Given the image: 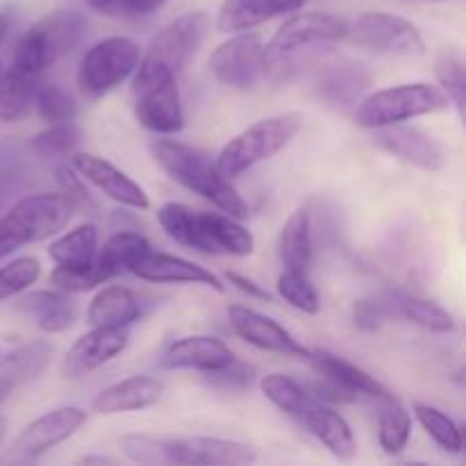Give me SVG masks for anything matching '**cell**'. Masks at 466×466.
Returning a JSON list of instances; mask_svg holds the SVG:
<instances>
[{
  "label": "cell",
  "instance_id": "cell-25",
  "mask_svg": "<svg viewBox=\"0 0 466 466\" xmlns=\"http://www.w3.org/2000/svg\"><path fill=\"white\" fill-rule=\"evenodd\" d=\"M18 309L35 319L44 335H59L77 321V305L59 289L30 291L18 300Z\"/></svg>",
  "mask_w": 466,
  "mask_h": 466
},
{
  "label": "cell",
  "instance_id": "cell-36",
  "mask_svg": "<svg viewBox=\"0 0 466 466\" xmlns=\"http://www.w3.org/2000/svg\"><path fill=\"white\" fill-rule=\"evenodd\" d=\"M148 250L150 244L144 235L123 230L109 237L107 244L98 250V258L112 268L114 278H116L121 276V273H130L132 264H135L141 255L148 253Z\"/></svg>",
  "mask_w": 466,
  "mask_h": 466
},
{
  "label": "cell",
  "instance_id": "cell-20",
  "mask_svg": "<svg viewBox=\"0 0 466 466\" xmlns=\"http://www.w3.org/2000/svg\"><path fill=\"white\" fill-rule=\"evenodd\" d=\"M235 353L226 341L212 335H189L171 341L162 353V367L171 371L212 373L235 362Z\"/></svg>",
  "mask_w": 466,
  "mask_h": 466
},
{
  "label": "cell",
  "instance_id": "cell-18",
  "mask_svg": "<svg viewBox=\"0 0 466 466\" xmlns=\"http://www.w3.org/2000/svg\"><path fill=\"white\" fill-rule=\"evenodd\" d=\"M130 273L139 280L153 282V285H200L209 287L218 294L226 291L221 278L209 271V268L189 262L185 258H177V255L159 253V250L153 248L132 264Z\"/></svg>",
  "mask_w": 466,
  "mask_h": 466
},
{
  "label": "cell",
  "instance_id": "cell-45",
  "mask_svg": "<svg viewBox=\"0 0 466 466\" xmlns=\"http://www.w3.org/2000/svg\"><path fill=\"white\" fill-rule=\"evenodd\" d=\"M385 321H390L387 317L385 300H382V294L369 296V299H362L355 303L353 308V323L364 332L378 330Z\"/></svg>",
  "mask_w": 466,
  "mask_h": 466
},
{
  "label": "cell",
  "instance_id": "cell-55",
  "mask_svg": "<svg viewBox=\"0 0 466 466\" xmlns=\"http://www.w3.org/2000/svg\"><path fill=\"white\" fill-rule=\"evenodd\" d=\"M5 435H7V419L0 417V446H3Z\"/></svg>",
  "mask_w": 466,
  "mask_h": 466
},
{
  "label": "cell",
  "instance_id": "cell-37",
  "mask_svg": "<svg viewBox=\"0 0 466 466\" xmlns=\"http://www.w3.org/2000/svg\"><path fill=\"white\" fill-rule=\"evenodd\" d=\"M118 449H121V453L135 464H177L176 440H159V437L150 435H126L118 441Z\"/></svg>",
  "mask_w": 466,
  "mask_h": 466
},
{
  "label": "cell",
  "instance_id": "cell-23",
  "mask_svg": "<svg viewBox=\"0 0 466 466\" xmlns=\"http://www.w3.org/2000/svg\"><path fill=\"white\" fill-rule=\"evenodd\" d=\"M144 314L139 296L121 285L103 287L86 305V323L91 328H130Z\"/></svg>",
  "mask_w": 466,
  "mask_h": 466
},
{
  "label": "cell",
  "instance_id": "cell-29",
  "mask_svg": "<svg viewBox=\"0 0 466 466\" xmlns=\"http://www.w3.org/2000/svg\"><path fill=\"white\" fill-rule=\"evenodd\" d=\"M378 403H380V412H378V441H380V449L387 455H400L408 449L410 435H412V417L394 394L378 400Z\"/></svg>",
  "mask_w": 466,
  "mask_h": 466
},
{
  "label": "cell",
  "instance_id": "cell-1",
  "mask_svg": "<svg viewBox=\"0 0 466 466\" xmlns=\"http://www.w3.org/2000/svg\"><path fill=\"white\" fill-rule=\"evenodd\" d=\"M150 155L155 164L167 173L171 180L209 200L218 212L230 214L235 218L248 217V205L241 198L232 182L217 168L214 159L200 148L177 139H150Z\"/></svg>",
  "mask_w": 466,
  "mask_h": 466
},
{
  "label": "cell",
  "instance_id": "cell-44",
  "mask_svg": "<svg viewBox=\"0 0 466 466\" xmlns=\"http://www.w3.org/2000/svg\"><path fill=\"white\" fill-rule=\"evenodd\" d=\"M50 353H53V346L46 344V341H32V344H25L23 353L18 355L16 362L12 364L14 369V380H30V378H36L48 364Z\"/></svg>",
  "mask_w": 466,
  "mask_h": 466
},
{
  "label": "cell",
  "instance_id": "cell-32",
  "mask_svg": "<svg viewBox=\"0 0 466 466\" xmlns=\"http://www.w3.org/2000/svg\"><path fill=\"white\" fill-rule=\"evenodd\" d=\"M369 86V76L360 64H335L319 80L323 98L337 105H355Z\"/></svg>",
  "mask_w": 466,
  "mask_h": 466
},
{
  "label": "cell",
  "instance_id": "cell-31",
  "mask_svg": "<svg viewBox=\"0 0 466 466\" xmlns=\"http://www.w3.org/2000/svg\"><path fill=\"white\" fill-rule=\"evenodd\" d=\"M259 390H262L264 399L268 403L276 405L280 412L289 414V417L300 419L314 403L317 396L309 394L299 380L285 376V373H268L259 380Z\"/></svg>",
  "mask_w": 466,
  "mask_h": 466
},
{
  "label": "cell",
  "instance_id": "cell-14",
  "mask_svg": "<svg viewBox=\"0 0 466 466\" xmlns=\"http://www.w3.org/2000/svg\"><path fill=\"white\" fill-rule=\"evenodd\" d=\"M226 312L232 332L239 339H244L246 344L267 350V353L285 355V358H309V349H305L276 319L267 317V314L258 312L253 308H246V305H228Z\"/></svg>",
  "mask_w": 466,
  "mask_h": 466
},
{
  "label": "cell",
  "instance_id": "cell-5",
  "mask_svg": "<svg viewBox=\"0 0 466 466\" xmlns=\"http://www.w3.org/2000/svg\"><path fill=\"white\" fill-rule=\"evenodd\" d=\"M451 107L449 96L440 85L410 82V85L387 86L358 100L355 123L364 130L408 123L419 116H431Z\"/></svg>",
  "mask_w": 466,
  "mask_h": 466
},
{
  "label": "cell",
  "instance_id": "cell-2",
  "mask_svg": "<svg viewBox=\"0 0 466 466\" xmlns=\"http://www.w3.org/2000/svg\"><path fill=\"white\" fill-rule=\"evenodd\" d=\"M157 223L177 244L208 255L248 258L255 253V237L239 218L223 212H196L182 203H164Z\"/></svg>",
  "mask_w": 466,
  "mask_h": 466
},
{
  "label": "cell",
  "instance_id": "cell-26",
  "mask_svg": "<svg viewBox=\"0 0 466 466\" xmlns=\"http://www.w3.org/2000/svg\"><path fill=\"white\" fill-rule=\"evenodd\" d=\"M335 458L339 460H353L358 455V440H355L353 431H350L349 421L341 417L337 410L330 405L314 403L303 417L299 419Z\"/></svg>",
  "mask_w": 466,
  "mask_h": 466
},
{
  "label": "cell",
  "instance_id": "cell-9",
  "mask_svg": "<svg viewBox=\"0 0 466 466\" xmlns=\"http://www.w3.org/2000/svg\"><path fill=\"white\" fill-rule=\"evenodd\" d=\"M346 39L360 48L396 57H421L426 55V39L421 30L399 14L367 12L349 25Z\"/></svg>",
  "mask_w": 466,
  "mask_h": 466
},
{
  "label": "cell",
  "instance_id": "cell-17",
  "mask_svg": "<svg viewBox=\"0 0 466 466\" xmlns=\"http://www.w3.org/2000/svg\"><path fill=\"white\" fill-rule=\"evenodd\" d=\"M135 116L141 127L155 135H177L185 127L177 76L164 77L155 85L135 91Z\"/></svg>",
  "mask_w": 466,
  "mask_h": 466
},
{
  "label": "cell",
  "instance_id": "cell-27",
  "mask_svg": "<svg viewBox=\"0 0 466 466\" xmlns=\"http://www.w3.org/2000/svg\"><path fill=\"white\" fill-rule=\"evenodd\" d=\"M278 253H280L282 267L287 271L309 273L312 267V217L308 209H296L280 230L278 239Z\"/></svg>",
  "mask_w": 466,
  "mask_h": 466
},
{
  "label": "cell",
  "instance_id": "cell-33",
  "mask_svg": "<svg viewBox=\"0 0 466 466\" xmlns=\"http://www.w3.org/2000/svg\"><path fill=\"white\" fill-rule=\"evenodd\" d=\"M48 255L55 264L91 262L98 255V230L94 223H82V226L59 235L48 246Z\"/></svg>",
  "mask_w": 466,
  "mask_h": 466
},
{
  "label": "cell",
  "instance_id": "cell-38",
  "mask_svg": "<svg viewBox=\"0 0 466 466\" xmlns=\"http://www.w3.org/2000/svg\"><path fill=\"white\" fill-rule=\"evenodd\" d=\"M82 139H85V132L73 121L53 123L46 130H41L39 135H35L30 146L41 159H57L76 153L80 148Z\"/></svg>",
  "mask_w": 466,
  "mask_h": 466
},
{
  "label": "cell",
  "instance_id": "cell-22",
  "mask_svg": "<svg viewBox=\"0 0 466 466\" xmlns=\"http://www.w3.org/2000/svg\"><path fill=\"white\" fill-rule=\"evenodd\" d=\"M177 464L241 466L258 462V451L244 441L221 437H185L176 440Z\"/></svg>",
  "mask_w": 466,
  "mask_h": 466
},
{
  "label": "cell",
  "instance_id": "cell-15",
  "mask_svg": "<svg viewBox=\"0 0 466 466\" xmlns=\"http://www.w3.org/2000/svg\"><path fill=\"white\" fill-rule=\"evenodd\" d=\"M68 164L76 168L82 180L94 185L96 189L103 191L107 198L116 200L118 205L139 209V212L150 209V198L144 187L132 180L130 176H126L121 168L114 167L109 159L94 153H85V150H76L73 155H68Z\"/></svg>",
  "mask_w": 466,
  "mask_h": 466
},
{
  "label": "cell",
  "instance_id": "cell-53",
  "mask_svg": "<svg viewBox=\"0 0 466 466\" xmlns=\"http://www.w3.org/2000/svg\"><path fill=\"white\" fill-rule=\"evenodd\" d=\"M80 464H116V460L109 458V455H85V458L77 460Z\"/></svg>",
  "mask_w": 466,
  "mask_h": 466
},
{
  "label": "cell",
  "instance_id": "cell-7",
  "mask_svg": "<svg viewBox=\"0 0 466 466\" xmlns=\"http://www.w3.org/2000/svg\"><path fill=\"white\" fill-rule=\"evenodd\" d=\"M86 21L76 9H55L39 21L32 23L30 30L21 36L14 50V66L30 73H44L55 62L71 53L85 35Z\"/></svg>",
  "mask_w": 466,
  "mask_h": 466
},
{
  "label": "cell",
  "instance_id": "cell-24",
  "mask_svg": "<svg viewBox=\"0 0 466 466\" xmlns=\"http://www.w3.org/2000/svg\"><path fill=\"white\" fill-rule=\"evenodd\" d=\"M382 300H385L390 319H400V321H408L428 332H440V335L453 332L458 328L453 314L437 305L435 300L403 294V291H385Z\"/></svg>",
  "mask_w": 466,
  "mask_h": 466
},
{
  "label": "cell",
  "instance_id": "cell-54",
  "mask_svg": "<svg viewBox=\"0 0 466 466\" xmlns=\"http://www.w3.org/2000/svg\"><path fill=\"white\" fill-rule=\"evenodd\" d=\"M7 30H9V16L7 14H0V44H3Z\"/></svg>",
  "mask_w": 466,
  "mask_h": 466
},
{
  "label": "cell",
  "instance_id": "cell-4",
  "mask_svg": "<svg viewBox=\"0 0 466 466\" xmlns=\"http://www.w3.org/2000/svg\"><path fill=\"white\" fill-rule=\"evenodd\" d=\"M300 127H303L300 114L289 112L262 118V121L253 123L239 135L232 137L218 150L214 164L221 171V176H226L228 180H235V177L244 176L253 167L276 157L280 150H285L296 139Z\"/></svg>",
  "mask_w": 466,
  "mask_h": 466
},
{
  "label": "cell",
  "instance_id": "cell-46",
  "mask_svg": "<svg viewBox=\"0 0 466 466\" xmlns=\"http://www.w3.org/2000/svg\"><path fill=\"white\" fill-rule=\"evenodd\" d=\"M205 380L209 382L212 387L223 391H241L246 387H250V380H253V371H250L246 364L241 362H232L228 367L218 369V371L205 373Z\"/></svg>",
  "mask_w": 466,
  "mask_h": 466
},
{
  "label": "cell",
  "instance_id": "cell-30",
  "mask_svg": "<svg viewBox=\"0 0 466 466\" xmlns=\"http://www.w3.org/2000/svg\"><path fill=\"white\" fill-rule=\"evenodd\" d=\"M114 278L112 268L96 255L91 262L85 264H57L50 271V285L64 294H85L103 287Z\"/></svg>",
  "mask_w": 466,
  "mask_h": 466
},
{
  "label": "cell",
  "instance_id": "cell-48",
  "mask_svg": "<svg viewBox=\"0 0 466 466\" xmlns=\"http://www.w3.org/2000/svg\"><path fill=\"white\" fill-rule=\"evenodd\" d=\"M226 280L230 282L232 287H235L237 291H241V294H246L248 299H255V300H267V303H271L273 296L268 294L267 289H264L262 285H258L255 280H250V278L241 276V273L237 271H228L226 273Z\"/></svg>",
  "mask_w": 466,
  "mask_h": 466
},
{
  "label": "cell",
  "instance_id": "cell-51",
  "mask_svg": "<svg viewBox=\"0 0 466 466\" xmlns=\"http://www.w3.org/2000/svg\"><path fill=\"white\" fill-rule=\"evenodd\" d=\"M85 3L89 5L91 9H96V12L112 14V12H116V9H121L123 0H85Z\"/></svg>",
  "mask_w": 466,
  "mask_h": 466
},
{
  "label": "cell",
  "instance_id": "cell-11",
  "mask_svg": "<svg viewBox=\"0 0 466 466\" xmlns=\"http://www.w3.org/2000/svg\"><path fill=\"white\" fill-rule=\"evenodd\" d=\"M349 23L330 12H296L264 44V57H285L314 44L344 41Z\"/></svg>",
  "mask_w": 466,
  "mask_h": 466
},
{
  "label": "cell",
  "instance_id": "cell-16",
  "mask_svg": "<svg viewBox=\"0 0 466 466\" xmlns=\"http://www.w3.org/2000/svg\"><path fill=\"white\" fill-rule=\"evenodd\" d=\"M130 344L127 328H94L73 341L66 358L62 360V376L68 380H80L100 367L116 360Z\"/></svg>",
  "mask_w": 466,
  "mask_h": 466
},
{
  "label": "cell",
  "instance_id": "cell-35",
  "mask_svg": "<svg viewBox=\"0 0 466 466\" xmlns=\"http://www.w3.org/2000/svg\"><path fill=\"white\" fill-rule=\"evenodd\" d=\"M414 417L421 423V428L426 431V435L440 446L446 453H462L464 440H462V428L453 421L446 412H441L440 408H432L428 403H414Z\"/></svg>",
  "mask_w": 466,
  "mask_h": 466
},
{
  "label": "cell",
  "instance_id": "cell-47",
  "mask_svg": "<svg viewBox=\"0 0 466 466\" xmlns=\"http://www.w3.org/2000/svg\"><path fill=\"white\" fill-rule=\"evenodd\" d=\"M27 341L23 339V335L12 330H0V369L12 367L18 360V355L23 353Z\"/></svg>",
  "mask_w": 466,
  "mask_h": 466
},
{
  "label": "cell",
  "instance_id": "cell-12",
  "mask_svg": "<svg viewBox=\"0 0 466 466\" xmlns=\"http://www.w3.org/2000/svg\"><path fill=\"white\" fill-rule=\"evenodd\" d=\"M212 76L232 89H253L264 76V41L258 32H235L209 57Z\"/></svg>",
  "mask_w": 466,
  "mask_h": 466
},
{
  "label": "cell",
  "instance_id": "cell-42",
  "mask_svg": "<svg viewBox=\"0 0 466 466\" xmlns=\"http://www.w3.org/2000/svg\"><path fill=\"white\" fill-rule=\"evenodd\" d=\"M55 180H57L59 194L62 198L71 205L73 214H86V217H94L98 212V205H96L94 196L86 189L85 180L77 176L76 168L71 164H59L55 168Z\"/></svg>",
  "mask_w": 466,
  "mask_h": 466
},
{
  "label": "cell",
  "instance_id": "cell-40",
  "mask_svg": "<svg viewBox=\"0 0 466 466\" xmlns=\"http://www.w3.org/2000/svg\"><path fill=\"white\" fill-rule=\"evenodd\" d=\"M39 276L41 262L32 255H23L0 267V303L30 289Z\"/></svg>",
  "mask_w": 466,
  "mask_h": 466
},
{
  "label": "cell",
  "instance_id": "cell-3",
  "mask_svg": "<svg viewBox=\"0 0 466 466\" xmlns=\"http://www.w3.org/2000/svg\"><path fill=\"white\" fill-rule=\"evenodd\" d=\"M212 27V18L205 12H187L173 18L150 39L148 50L141 55L139 66L132 76V91L155 85L164 77L177 76L187 62L198 53Z\"/></svg>",
  "mask_w": 466,
  "mask_h": 466
},
{
  "label": "cell",
  "instance_id": "cell-50",
  "mask_svg": "<svg viewBox=\"0 0 466 466\" xmlns=\"http://www.w3.org/2000/svg\"><path fill=\"white\" fill-rule=\"evenodd\" d=\"M267 3L273 16H280V14L299 12V9L305 5V0H267Z\"/></svg>",
  "mask_w": 466,
  "mask_h": 466
},
{
  "label": "cell",
  "instance_id": "cell-49",
  "mask_svg": "<svg viewBox=\"0 0 466 466\" xmlns=\"http://www.w3.org/2000/svg\"><path fill=\"white\" fill-rule=\"evenodd\" d=\"M167 3L168 0H123L121 9L126 14H135V16H148V14L162 9Z\"/></svg>",
  "mask_w": 466,
  "mask_h": 466
},
{
  "label": "cell",
  "instance_id": "cell-19",
  "mask_svg": "<svg viewBox=\"0 0 466 466\" xmlns=\"http://www.w3.org/2000/svg\"><path fill=\"white\" fill-rule=\"evenodd\" d=\"M373 141L390 155L423 171H440L444 167V150L421 127L405 126V123L378 127L373 130Z\"/></svg>",
  "mask_w": 466,
  "mask_h": 466
},
{
  "label": "cell",
  "instance_id": "cell-39",
  "mask_svg": "<svg viewBox=\"0 0 466 466\" xmlns=\"http://www.w3.org/2000/svg\"><path fill=\"white\" fill-rule=\"evenodd\" d=\"M276 289L278 296L287 305L299 309V312L309 314V317L321 312V299H319L317 289H314L312 280H309V273H296L285 268V273L278 276Z\"/></svg>",
  "mask_w": 466,
  "mask_h": 466
},
{
  "label": "cell",
  "instance_id": "cell-21",
  "mask_svg": "<svg viewBox=\"0 0 466 466\" xmlns=\"http://www.w3.org/2000/svg\"><path fill=\"white\" fill-rule=\"evenodd\" d=\"M164 382L153 376H130L126 380H118L114 385L105 387L91 400L94 412L112 417V414L141 412L148 410L162 399Z\"/></svg>",
  "mask_w": 466,
  "mask_h": 466
},
{
  "label": "cell",
  "instance_id": "cell-57",
  "mask_svg": "<svg viewBox=\"0 0 466 466\" xmlns=\"http://www.w3.org/2000/svg\"><path fill=\"white\" fill-rule=\"evenodd\" d=\"M0 77H3V64H0Z\"/></svg>",
  "mask_w": 466,
  "mask_h": 466
},
{
  "label": "cell",
  "instance_id": "cell-8",
  "mask_svg": "<svg viewBox=\"0 0 466 466\" xmlns=\"http://www.w3.org/2000/svg\"><path fill=\"white\" fill-rule=\"evenodd\" d=\"M141 50L137 41L127 36H105L96 41L77 66V89L85 98H103L121 82L135 76Z\"/></svg>",
  "mask_w": 466,
  "mask_h": 466
},
{
  "label": "cell",
  "instance_id": "cell-6",
  "mask_svg": "<svg viewBox=\"0 0 466 466\" xmlns=\"http://www.w3.org/2000/svg\"><path fill=\"white\" fill-rule=\"evenodd\" d=\"M71 218V205L59 191L25 196L0 217V259L9 258L23 246L55 237Z\"/></svg>",
  "mask_w": 466,
  "mask_h": 466
},
{
  "label": "cell",
  "instance_id": "cell-52",
  "mask_svg": "<svg viewBox=\"0 0 466 466\" xmlns=\"http://www.w3.org/2000/svg\"><path fill=\"white\" fill-rule=\"evenodd\" d=\"M14 387H16V380H14L12 376H3V378H0V405H3L5 400L9 399V396H12Z\"/></svg>",
  "mask_w": 466,
  "mask_h": 466
},
{
  "label": "cell",
  "instance_id": "cell-28",
  "mask_svg": "<svg viewBox=\"0 0 466 466\" xmlns=\"http://www.w3.org/2000/svg\"><path fill=\"white\" fill-rule=\"evenodd\" d=\"M39 73H30L21 66L3 71L0 77V121L16 123L30 114L35 107L36 91H39Z\"/></svg>",
  "mask_w": 466,
  "mask_h": 466
},
{
  "label": "cell",
  "instance_id": "cell-10",
  "mask_svg": "<svg viewBox=\"0 0 466 466\" xmlns=\"http://www.w3.org/2000/svg\"><path fill=\"white\" fill-rule=\"evenodd\" d=\"M308 362L312 364L314 371L321 378V385L314 387V391H323V396L339 403H350L358 399L382 400L390 396L387 387L376 376L360 369L358 364L339 358L326 349L309 350Z\"/></svg>",
  "mask_w": 466,
  "mask_h": 466
},
{
  "label": "cell",
  "instance_id": "cell-13",
  "mask_svg": "<svg viewBox=\"0 0 466 466\" xmlns=\"http://www.w3.org/2000/svg\"><path fill=\"white\" fill-rule=\"evenodd\" d=\"M85 423L86 412L76 405H64V408L41 414L39 419L27 423L25 431L16 437L12 446V460L32 462V460L44 458L46 453L71 440Z\"/></svg>",
  "mask_w": 466,
  "mask_h": 466
},
{
  "label": "cell",
  "instance_id": "cell-43",
  "mask_svg": "<svg viewBox=\"0 0 466 466\" xmlns=\"http://www.w3.org/2000/svg\"><path fill=\"white\" fill-rule=\"evenodd\" d=\"M35 107L41 121H46L48 126H53V123H68L77 116L76 100L55 85H39Z\"/></svg>",
  "mask_w": 466,
  "mask_h": 466
},
{
  "label": "cell",
  "instance_id": "cell-34",
  "mask_svg": "<svg viewBox=\"0 0 466 466\" xmlns=\"http://www.w3.org/2000/svg\"><path fill=\"white\" fill-rule=\"evenodd\" d=\"M273 18L267 0H223L217 14V30L221 35H235V32L253 30Z\"/></svg>",
  "mask_w": 466,
  "mask_h": 466
},
{
  "label": "cell",
  "instance_id": "cell-41",
  "mask_svg": "<svg viewBox=\"0 0 466 466\" xmlns=\"http://www.w3.org/2000/svg\"><path fill=\"white\" fill-rule=\"evenodd\" d=\"M435 76L440 80V86L449 96L451 105L455 107L460 118H464V103H466V76L464 62L455 53H441L435 62Z\"/></svg>",
  "mask_w": 466,
  "mask_h": 466
},
{
  "label": "cell",
  "instance_id": "cell-56",
  "mask_svg": "<svg viewBox=\"0 0 466 466\" xmlns=\"http://www.w3.org/2000/svg\"><path fill=\"white\" fill-rule=\"evenodd\" d=\"M426 3H449V0H426Z\"/></svg>",
  "mask_w": 466,
  "mask_h": 466
}]
</instances>
